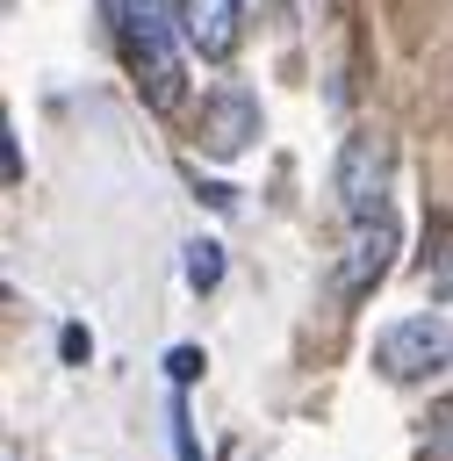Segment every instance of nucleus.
I'll return each instance as SVG.
<instances>
[{"mask_svg": "<svg viewBox=\"0 0 453 461\" xmlns=\"http://www.w3.org/2000/svg\"><path fill=\"white\" fill-rule=\"evenodd\" d=\"M108 14H115V36H122V58H129V79H137V94L158 108V115H173L180 108V94H187V72H180V7L173 0H108Z\"/></svg>", "mask_w": 453, "mask_h": 461, "instance_id": "1", "label": "nucleus"}, {"mask_svg": "<svg viewBox=\"0 0 453 461\" xmlns=\"http://www.w3.org/2000/svg\"><path fill=\"white\" fill-rule=\"evenodd\" d=\"M374 367L388 382H431L439 367H453V324L439 317H403L374 339Z\"/></svg>", "mask_w": 453, "mask_h": 461, "instance_id": "2", "label": "nucleus"}, {"mask_svg": "<svg viewBox=\"0 0 453 461\" xmlns=\"http://www.w3.org/2000/svg\"><path fill=\"white\" fill-rule=\"evenodd\" d=\"M381 194H388V137L381 130H352L345 151H338V202H345L352 223H374Z\"/></svg>", "mask_w": 453, "mask_h": 461, "instance_id": "3", "label": "nucleus"}, {"mask_svg": "<svg viewBox=\"0 0 453 461\" xmlns=\"http://www.w3.org/2000/svg\"><path fill=\"white\" fill-rule=\"evenodd\" d=\"M252 130H259V101H252L244 86H223V94L201 108V151H209V158H237V151L252 144Z\"/></svg>", "mask_w": 453, "mask_h": 461, "instance_id": "4", "label": "nucleus"}, {"mask_svg": "<svg viewBox=\"0 0 453 461\" xmlns=\"http://www.w3.org/2000/svg\"><path fill=\"white\" fill-rule=\"evenodd\" d=\"M388 259H395V223H388V216L360 223L352 245H345V259H338V295H367V288L388 274Z\"/></svg>", "mask_w": 453, "mask_h": 461, "instance_id": "5", "label": "nucleus"}, {"mask_svg": "<svg viewBox=\"0 0 453 461\" xmlns=\"http://www.w3.org/2000/svg\"><path fill=\"white\" fill-rule=\"evenodd\" d=\"M180 7V29L201 58H230L237 36H244V0H173Z\"/></svg>", "mask_w": 453, "mask_h": 461, "instance_id": "6", "label": "nucleus"}, {"mask_svg": "<svg viewBox=\"0 0 453 461\" xmlns=\"http://www.w3.org/2000/svg\"><path fill=\"white\" fill-rule=\"evenodd\" d=\"M187 281H194V288H216V281H223V245H216V238H194V245H187Z\"/></svg>", "mask_w": 453, "mask_h": 461, "instance_id": "7", "label": "nucleus"}, {"mask_svg": "<svg viewBox=\"0 0 453 461\" xmlns=\"http://www.w3.org/2000/svg\"><path fill=\"white\" fill-rule=\"evenodd\" d=\"M424 447H431L439 461H453V396H439V403H431V425H424Z\"/></svg>", "mask_w": 453, "mask_h": 461, "instance_id": "8", "label": "nucleus"}, {"mask_svg": "<svg viewBox=\"0 0 453 461\" xmlns=\"http://www.w3.org/2000/svg\"><path fill=\"white\" fill-rule=\"evenodd\" d=\"M165 418H173V454H180V461H201V447H194V425H187V403H180V396H173V411H165Z\"/></svg>", "mask_w": 453, "mask_h": 461, "instance_id": "9", "label": "nucleus"}, {"mask_svg": "<svg viewBox=\"0 0 453 461\" xmlns=\"http://www.w3.org/2000/svg\"><path fill=\"white\" fill-rule=\"evenodd\" d=\"M165 375H173V382H194V375H201V346H173V353H165Z\"/></svg>", "mask_w": 453, "mask_h": 461, "instance_id": "10", "label": "nucleus"}, {"mask_svg": "<svg viewBox=\"0 0 453 461\" xmlns=\"http://www.w3.org/2000/svg\"><path fill=\"white\" fill-rule=\"evenodd\" d=\"M431 288H439V295H453V238L439 245V267H431Z\"/></svg>", "mask_w": 453, "mask_h": 461, "instance_id": "11", "label": "nucleus"}]
</instances>
